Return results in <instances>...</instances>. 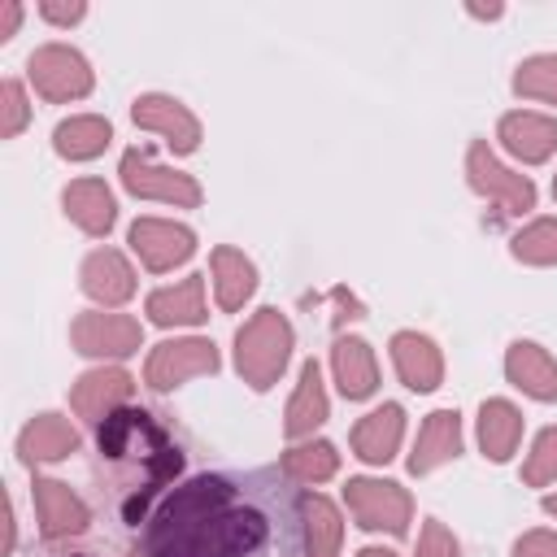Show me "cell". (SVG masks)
Here are the masks:
<instances>
[{"instance_id":"3","label":"cell","mask_w":557,"mask_h":557,"mask_svg":"<svg viewBox=\"0 0 557 557\" xmlns=\"http://www.w3.org/2000/svg\"><path fill=\"white\" fill-rule=\"evenodd\" d=\"M287 357H292V322L278 309H257L235 335V370L244 374V383L265 392L270 383H278Z\"/></svg>"},{"instance_id":"33","label":"cell","mask_w":557,"mask_h":557,"mask_svg":"<svg viewBox=\"0 0 557 557\" xmlns=\"http://www.w3.org/2000/svg\"><path fill=\"white\" fill-rule=\"evenodd\" d=\"M0 100H4V104H0V109H4V117H0V135L13 139V135L26 126V113H30V109H26V96H22V83L4 78V83H0Z\"/></svg>"},{"instance_id":"17","label":"cell","mask_w":557,"mask_h":557,"mask_svg":"<svg viewBox=\"0 0 557 557\" xmlns=\"http://www.w3.org/2000/svg\"><path fill=\"white\" fill-rule=\"evenodd\" d=\"M505 374H509V383L522 387L527 396H535V400H557V361H553L540 344H531V339L509 344V352H505Z\"/></svg>"},{"instance_id":"25","label":"cell","mask_w":557,"mask_h":557,"mask_svg":"<svg viewBox=\"0 0 557 557\" xmlns=\"http://www.w3.org/2000/svg\"><path fill=\"white\" fill-rule=\"evenodd\" d=\"M209 265H213L218 305H222L226 313H231V309H239V305L252 296V287H257V270H252V261H248L239 248H213Z\"/></svg>"},{"instance_id":"11","label":"cell","mask_w":557,"mask_h":557,"mask_svg":"<svg viewBox=\"0 0 557 557\" xmlns=\"http://www.w3.org/2000/svg\"><path fill=\"white\" fill-rule=\"evenodd\" d=\"M131 117H135V126L165 135V144L174 152H196V144H200V122L174 96H157V91L152 96H139L135 109H131Z\"/></svg>"},{"instance_id":"29","label":"cell","mask_w":557,"mask_h":557,"mask_svg":"<svg viewBox=\"0 0 557 557\" xmlns=\"http://www.w3.org/2000/svg\"><path fill=\"white\" fill-rule=\"evenodd\" d=\"M339 466V453L326 444V440H313V444H300L292 453H283V474L292 483H322L331 479Z\"/></svg>"},{"instance_id":"4","label":"cell","mask_w":557,"mask_h":557,"mask_svg":"<svg viewBox=\"0 0 557 557\" xmlns=\"http://www.w3.org/2000/svg\"><path fill=\"white\" fill-rule=\"evenodd\" d=\"M344 500H348L352 518L366 531H392V535H400L409 527V518H413L409 492L400 483H392V479H348Z\"/></svg>"},{"instance_id":"2","label":"cell","mask_w":557,"mask_h":557,"mask_svg":"<svg viewBox=\"0 0 557 557\" xmlns=\"http://www.w3.org/2000/svg\"><path fill=\"white\" fill-rule=\"evenodd\" d=\"M100 461L109 470V483L117 492L122 518L135 527L152 496L183 470V453L165 435V426L144 409H113L100 422Z\"/></svg>"},{"instance_id":"14","label":"cell","mask_w":557,"mask_h":557,"mask_svg":"<svg viewBox=\"0 0 557 557\" xmlns=\"http://www.w3.org/2000/svg\"><path fill=\"white\" fill-rule=\"evenodd\" d=\"M392 361H396V374L405 379V387H413V392H431L444 379L440 348L426 335H418V331L392 335Z\"/></svg>"},{"instance_id":"16","label":"cell","mask_w":557,"mask_h":557,"mask_svg":"<svg viewBox=\"0 0 557 557\" xmlns=\"http://www.w3.org/2000/svg\"><path fill=\"white\" fill-rule=\"evenodd\" d=\"M457 453H461V418H457V409H435L418 431V444L409 453V470L426 474V470L453 461Z\"/></svg>"},{"instance_id":"1","label":"cell","mask_w":557,"mask_h":557,"mask_svg":"<svg viewBox=\"0 0 557 557\" xmlns=\"http://www.w3.org/2000/svg\"><path fill=\"white\" fill-rule=\"evenodd\" d=\"M278 531L296 535V522L274 500H257L222 474H200L157 509L131 557H261ZM278 544L296 548L292 540Z\"/></svg>"},{"instance_id":"24","label":"cell","mask_w":557,"mask_h":557,"mask_svg":"<svg viewBox=\"0 0 557 557\" xmlns=\"http://www.w3.org/2000/svg\"><path fill=\"white\" fill-rule=\"evenodd\" d=\"M322 418H326V387H322L318 361L309 357V361L300 366V383H296V396H292V405H287L283 431H287V440H300V435H309Z\"/></svg>"},{"instance_id":"22","label":"cell","mask_w":557,"mask_h":557,"mask_svg":"<svg viewBox=\"0 0 557 557\" xmlns=\"http://www.w3.org/2000/svg\"><path fill=\"white\" fill-rule=\"evenodd\" d=\"M331 366H335V383L348 400H366L374 387H379V366H374V352L366 339L357 335H344L335 339L331 348Z\"/></svg>"},{"instance_id":"40","label":"cell","mask_w":557,"mask_h":557,"mask_svg":"<svg viewBox=\"0 0 557 557\" xmlns=\"http://www.w3.org/2000/svg\"><path fill=\"white\" fill-rule=\"evenodd\" d=\"M544 509H548V513H557V492H553V496H544Z\"/></svg>"},{"instance_id":"41","label":"cell","mask_w":557,"mask_h":557,"mask_svg":"<svg viewBox=\"0 0 557 557\" xmlns=\"http://www.w3.org/2000/svg\"><path fill=\"white\" fill-rule=\"evenodd\" d=\"M553 196H557V183H553Z\"/></svg>"},{"instance_id":"28","label":"cell","mask_w":557,"mask_h":557,"mask_svg":"<svg viewBox=\"0 0 557 557\" xmlns=\"http://www.w3.org/2000/svg\"><path fill=\"white\" fill-rule=\"evenodd\" d=\"M109 139H113V126L104 122V117H70V122H61L57 126V135H52V144H57V152L65 157V161H87V157H100L104 148H109Z\"/></svg>"},{"instance_id":"15","label":"cell","mask_w":557,"mask_h":557,"mask_svg":"<svg viewBox=\"0 0 557 557\" xmlns=\"http://www.w3.org/2000/svg\"><path fill=\"white\" fill-rule=\"evenodd\" d=\"M70 453H78V431L70 426V418H61V413H39V418H30L26 426H22V435H17V457L22 461H61V457H70Z\"/></svg>"},{"instance_id":"19","label":"cell","mask_w":557,"mask_h":557,"mask_svg":"<svg viewBox=\"0 0 557 557\" xmlns=\"http://www.w3.org/2000/svg\"><path fill=\"white\" fill-rule=\"evenodd\" d=\"M500 144L527 165L548 161L557 148V122L544 113H505L500 117Z\"/></svg>"},{"instance_id":"38","label":"cell","mask_w":557,"mask_h":557,"mask_svg":"<svg viewBox=\"0 0 557 557\" xmlns=\"http://www.w3.org/2000/svg\"><path fill=\"white\" fill-rule=\"evenodd\" d=\"M470 13H474V17H496L500 4H487V9H483V4H470Z\"/></svg>"},{"instance_id":"6","label":"cell","mask_w":557,"mask_h":557,"mask_svg":"<svg viewBox=\"0 0 557 557\" xmlns=\"http://www.w3.org/2000/svg\"><path fill=\"white\" fill-rule=\"evenodd\" d=\"M122 183L131 196H144V200H165V205H178V209H196L200 205V187L191 174H178V170H165L148 157V148H131L122 157Z\"/></svg>"},{"instance_id":"10","label":"cell","mask_w":557,"mask_h":557,"mask_svg":"<svg viewBox=\"0 0 557 557\" xmlns=\"http://www.w3.org/2000/svg\"><path fill=\"white\" fill-rule=\"evenodd\" d=\"M131 248L139 252V261L148 270H174L178 261L191 257L196 248V235L178 222H161V218H139L131 226Z\"/></svg>"},{"instance_id":"8","label":"cell","mask_w":557,"mask_h":557,"mask_svg":"<svg viewBox=\"0 0 557 557\" xmlns=\"http://www.w3.org/2000/svg\"><path fill=\"white\" fill-rule=\"evenodd\" d=\"M213 370H218V348L209 339H165L152 348L144 379H148V387L170 392V387H178L196 374H213Z\"/></svg>"},{"instance_id":"27","label":"cell","mask_w":557,"mask_h":557,"mask_svg":"<svg viewBox=\"0 0 557 557\" xmlns=\"http://www.w3.org/2000/svg\"><path fill=\"white\" fill-rule=\"evenodd\" d=\"M522 440V413L509 405V400H487L479 409V444H483V457L492 461H505Z\"/></svg>"},{"instance_id":"35","label":"cell","mask_w":557,"mask_h":557,"mask_svg":"<svg viewBox=\"0 0 557 557\" xmlns=\"http://www.w3.org/2000/svg\"><path fill=\"white\" fill-rule=\"evenodd\" d=\"M513 557H557V535L553 531H527L513 544Z\"/></svg>"},{"instance_id":"32","label":"cell","mask_w":557,"mask_h":557,"mask_svg":"<svg viewBox=\"0 0 557 557\" xmlns=\"http://www.w3.org/2000/svg\"><path fill=\"white\" fill-rule=\"evenodd\" d=\"M522 479H527L531 487H544V483L557 479V426H548V431L535 435L531 457H527V466H522Z\"/></svg>"},{"instance_id":"7","label":"cell","mask_w":557,"mask_h":557,"mask_svg":"<svg viewBox=\"0 0 557 557\" xmlns=\"http://www.w3.org/2000/svg\"><path fill=\"white\" fill-rule=\"evenodd\" d=\"M466 174H470V187H474L479 196L496 200L505 213H527V209L535 205L531 178H527V174H513L509 165H500L483 139L470 144V152H466Z\"/></svg>"},{"instance_id":"39","label":"cell","mask_w":557,"mask_h":557,"mask_svg":"<svg viewBox=\"0 0 557 557\" xmlns=\"http://www.w3.org/2000/svg\"><path fill=\"white\" fill-rule=\"evenodd\" d=\"M357 557H396V553H387V548H361Z\"/></svg>"},{"instance_id":"18","label":"cell","mask_w":557,"mask_h":557,"mask_svg":"<svg viewBox=\"0 0 557 557\" xmlns=\"http://www.w3.org/2000/svg\"><path fill=\"white\" fill-rule=\"evenodd\" d=\"M405 435V409L400 405H379L352 426V453L361 461H392Z\"/></svg>"},{"instance_id":"5","label":"cell","mask_w":557,"mask_h":557,"mask_svg":"<svg viewBox=\"0 0 557 557\" xmlns=\"http://www.w3.org/2000/svg\"><path fill=\"white\" fill-rule=\"evenodd\" d=\"M30 70V83L44 100H78L91 91V65L83 52L65 48V44H44L30 52L26 61Z\"/></svg>"},{"instance_id":"9","label":"cell","mask_w":557,"mask_h":557,"mask_svg":"<svg viewBox=\"0 0 557 557\" xmlns=\"http://www.w3.org/2000/svg\"><path fill=\"white\" fill-rule=\"evenodd\" d=\"M70 339L83 357H126L139 348L144 331L126 313H78L70 326Z\"/></svg>"},{"instance_id":"20","label":"cell","mask_w":557,"mask_h":557,"mask_svg":"<svg viewBox=\"0 0 557 557\" xmlns=\"http://www.w3.org/2000/svg\"><path fill=\"white\" fill-rule=\"evenodd\" d=\"M83 292L100 305H122L135 296V274L126 265L122 252L113 248H96L87 261H83Z\"/></svg>"},{"instance_id":"23","label":"cell","mask_w":557,"mask_h":557,"mask_svg":"<svg viewBox=\"0 0 557 557\" xmlns=\"http://www.w3.org/2000/svg\"><path fill=\"white\" fill-rule=\"evenodd\" d=\"M148 313H152V322H161V326H196L200 318H205V278L200 274H191V278H183L178 287H161V292H152L148 296Z\"/></svg>"},{"instance_id":"26","label":"cell","mask_w":557,"mask_h":557,"mask_svg":"<svg viewBox=\"0 0 557 557\" xmlns=\"http://www.w3.org/2000/svg\"><path fill=\"white\" fill-rule=\"evenodd\" d=\"M300 535H305V553L309 557H339L344 522H339L335 505L322 500V496H305L300 500Z\"/></svg>"},{"instance_id":"36","label":"cell","mask_w":557,"mask_h":557,"mask_svg":"<svg viewBox=\"0 0 557 557\" xmlns=\"http://www.w3.org/2000/svg\"><path fill=\"white\" fill-rule=\"evenodd\" d=\"M39 13H44L48 22H57V26H70V22H78L87 9H83V0H70V4H61V0H44Z\"/></svg>"},{"instance_id":"37","label":"cell","mask_w":557,"mask_h":557,"mask_svg":"<svg viewBox=\"0 0 557 557\" xmlns=\"http://www.w3.org/2000/svg\"><path fill=\"white\" fill-rule=\"evenodd\" d=\"M17 17H22L17 0H0V39H9L17 30Z\"/></svg>"},{"instance_id":"30","label":"cell","mask_w":557,"mask_h":557,"mask_svg":"<svg viewBox=\"0 0 557 557\" xmlns=\"http://www.w3.org/2000/svg\"><path fill=\"white\" fill-rule=\"evenodd\" d=\"M513 257L527 265H553L557 261V218H540L527 231L513 235Z\"/></svg>"},{"instance_id":"13","label":"cell","mask_w":557,"mask_h":557,"mask_svg":"<svg viewBox=\"0 0 557 557\" xmlns=\"http://www.w3.org/2000/svg\"><path fill=\"white\" fill-rule=\"evenodd\" d=\"M35 509H39V531L48 540H65V535L87 531V505L57 479H35Z\"/></svg>"},{"instance_id":"34","label":"cell","mask_w":557,"mask_h":557,"mask_svg":"<svg viewBox=\"0 0 557 557\" xmlns=\"http://www.w3.org/2000/svg\"><path fill=\"white\" fill-rule=\"evenodd\" d=\"M418 557H461L457 540L444 531V522H426L418 535Z\"/></svg>"},{"instance_id":"12","label":"cell","mask_w":557,"mask_h":557,"mask_svg":"<svg viewBox=\"0 0 557 557\" xmlns=\"http://www.w3.org/2000/svg\"><path fill=\"white\" fill-rule=\"evenodd\" d=\"M131 392H135V379H131L126 370H117V366H109V370H87V374L74 383L70 405H74L78 418H87V422H104L113 409L126 405Z\"/></svg>"},{"instance_id":"31","label":"cell","mask_w":557,"mask_h":557,"mask_svg":"<svg viewBox=\"0 0 557 557\" xmlns=\"http://www.w3.org/2000/svg\"><path fill=\"white\" fill-rule=\"evenodd\" d=\"M513 91L531 96V100H548L557 104V57H531L518 65L513 74Z\"/></svg>"},{"instance_id":"21","label":"cell","mask_w":557,"mask_h":557,"mask_svg":"<svg viewBox=\"0 0 557 557\" xmlns=\"http://www.w3.org/2000/svg\"><path fill=\"white\" fill-rule=\"evenodd\" d=\"M61 205H65V218L78 222L87 235H104L117 218V205H113V191L100 183V178H74L65 191H61Z\"/></svg>"}]
</instances>
